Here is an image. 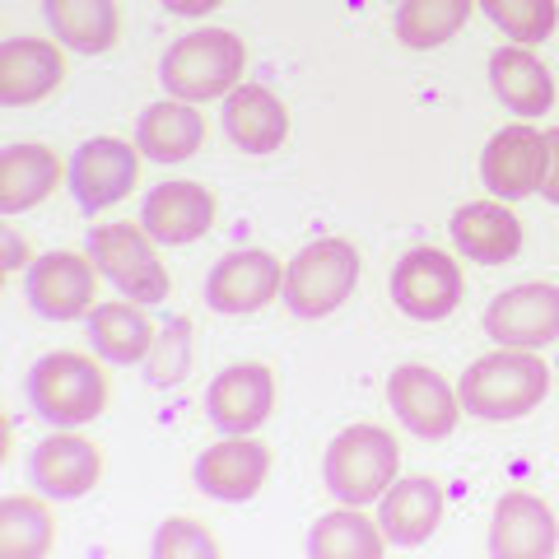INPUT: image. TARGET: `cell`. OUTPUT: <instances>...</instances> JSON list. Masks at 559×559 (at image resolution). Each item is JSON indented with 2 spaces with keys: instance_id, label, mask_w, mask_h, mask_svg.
Masks as SVG:
<instances>
[{
  "instance_id": "cell-11",
  "label": "cell",
  "mask_w": 559,
  "mask_h": 559,
  "mask_svg": "<svg viewBox=\"0 0 559 559\" xmlns=\"http://www.w3.org/2000/svg\"><path fill=\"white\" fill-rule=\"evenodd\" d=\"M546 164H550L546 135L532 131L527 121H518V127H503L499 135H489V145L480 154V178L499 201H522L540 191Z\"/></svg>"
},
{
  "instance_id": "cell-21",
  "label": "cell",
  "mask_w": 559,
  "mask_h": 559,
  "mask_svg": "<svg viewBox=\"0 0 559 559\" xmlns=\"http://www.w3.org/2000/svg\"><path fill=\"white\" fill-rule=\"evenodd\" d=\"M443 518V489L429 476L392 480V489L378 499V527L388 546H425Z\"/></svg>"
},
{
  "instance_id": "cell-14",
  "label": "cell",
  "mask_w": 559,
  "mask_h": 559,
  "mask_svg": "<svg viewBox=\"0 0 559 559\" xmlns=\"http://www.w3.org/2000/svg\"><path fill=\"white\" fill-rule=\"evenodd\" d=\"M197 489L219 503H248L271 476V448L248 439V433H229L224 443L205 448L197 457Z\"/></svg>"
},
{
  "instance_id": "cell-32",
  "label": "cell",
  "mask_w": 559,
  "mask_h": 559,
  "mask_svg": "<svg viewBox=\"0 0 559 559\" xmlns=\"http://www.w3.org/2000/svg\"><path fill=\"white\" fill-rule=\"evenodd\" d=\"M154 559H219V540L201 522L168 518L159 536H154Z\"/></svg>"
},
{
  "instance_id": "cell-20",
  "label": "cell",
  "mask_w": 559,
  "mask_h": 559,
  "mask_svg": "<svg viewBox=\"0 0 559 559\" xmlns=\"http://www.w3.org/2000/svg\"><path fill=\"white\" fill-rule=\"evenodd\" d=\"M452 242L466 261H480V266H503L522 252V224L503 201H471L452 215Z\"/></svg>"
},
{
  "instance_id": "cell-28",
  "label": "cell",
  "mask_w": 559,
  "mask_h": 559,
  "mask_svg": "<svg viewBox=\"0 0 559 559\" xmlns=\"http://www.w3.org/2000/svg\"><path fill=\"white\" fill-rule=\"evenodd\" d=\"M388 550V536H382L378 522H369L359 509H336L318 518V527L308 532V555L312 559H378Z\"/></svg>"
},
{
  "instance_id": "cell-29",
  "label": "cell",
  "mask_w": 559,
  "mask_h": 559,
  "mask_svg": "<svg viewBox=\"0 0 559 559\" xmlns=\"http://www.w3.org/2000/svg\"><path fill=\"white\" fill-rule=\"evenodd\" d=\"M480 0H401L396 10V38L411 51H433L448 38H457Z\"/></svg>"
},
{
  "instance_id": "cell-27",
  "label": "cell",
  "mask_w": 559,
  "mask_h": 559,
  "mask_svg": "<svg viewBox=\"0 0 559 559\" xmlns=\"http://www.w3.org/2000/svg\"><path fill=\"white\" fill-rule=\"evenodd\" d=\"M61 182V164L47 145H5L0 150V210L5 215H20L33 210L38 201H47Z\"/></svg>"
},
{
  "instance_id": "cell-30",
  "label": "cell",
  "mask_w": 559,
  "mask_h": 559,
  "mask_svg": "<svg viewBox=\"0 0 559 559\" xmlns=\"http://www.w3.org/2000/svg\"><path fill=\"white\" fill-rule=\"evenodd\" d=\"M51 513L43 499L10 495L0 503V555L5 559H43L51 550Z\"/></svg>"
},
{
  "instance_id": "cell-8",
  "label": "cell",
  "mask_w": 559,
  "mask_h": 559,
  "mask_svg": "<svg viewBox=\"0 0 559 559\" xmlns=\"http://www.w3.org/2000/svg\"><path fill=\"white\" fill-rule=\"evenodd\" d=\"M28 304L47 322H75L90 318L98 299V266L80 252H47L28 266Z\"/></svg>"
},
{
  "instance_id": "cell-2",
  "label": "cell",
  "mask_w": 559,
  "mask_h": 559,
  "mask_svg": "<svg viewBox=\"0 0 559 559\" xmlns=\"http://www.w3.org/2000/svg\"><path fill=\"white\" fill-rule=\"evenodd\" d=\"M242 70H248V47H242V38H234L229 28H197L164 51L159 80H164L168 98L210 103V98H229L238 90Z\"/></svg>"
},
{
  "instance_id": "cell-9",
  "label": "cell",
  "mask_w": 559,
  "mask_h": 559,
  "mask_svg": "<svg viewBox=\"0 0 559 559\" xmlns=\"http://www.w3.org/2000/svg\"><path fill=\"white\" fill-rule=\"evenodd\" d=\"M485 336L513 349H540L559 341V285H518L503 289L485 308Z\"/></svg>"
},
{
  "instance_id": "cell-10",
  "label": "cell",
  "mask_w": 559,
  "mask_h": 559,
  "mask_svg": "<svg viewBox=\"0 0 559 559\" xmlns=\"http://www.w3.org/2000/svg\"><path fill=\"white\" fill-rule=\"evenodd\" d=\"M275 294H285V275L280 261L261 248H242L215 261L205 275V304L224 312V318H242V312H261Z\"/></svg>"
},
{
  "instance_id": "cell-12",
  "label": "cell",
  "mask_w": 559,
  "mask_h": 559,
  "mask_svg": "<svg viewBox=\"0 0 559 559\" xmlns=\"http://www.w3.org/2000/svg\"><path fill=\"white\" fill-rule=\"evenodd\" d=\"M140 178V150H131L127 140H112V135H94L84 140L70 159V191H75L80 210H98L117 205Z\"/></svg>"
},
{
  "instance_id": "cell-6",
  "label": "cell",
  "mask_w": 559,
  "mask_h": 559,
  "mask_svg": "<svg viewBox=\"0 0 559 559\" xmlns=\"http://www.w3.org/2000/svg\"><path fill=\"white\" fill-rule=\"evenodd\" d=\"M90 257L98 275H108L121 299L135 304H159L168 299V271L145 224H98L90 234Z\"/></svg>"
},
{
  "instance_id": "cell-26",
  "label": "cell",
  "mask_w": 559,
  "mask_h": 559,
  "mask_svg": "<svg viewBox=\"0 0 559 559\" xmlns=\"http://www.w3.org/2000/svg\"><path fill=\"white\" fill-rule=\"evenodd\" d=\"M43 14L57 43L80 57H103L121 33L117 0H43Z\"/></svg>"
},
{
  "instance_id": "cell-18",
  "label": "cell",
  "mask_w": 559,
  "mask_h": 559,
  "mask_svg": "<svg viewBox=\"0 0 559 559\" xmlns=\"http://www.w3.org/2000/svg\"><path fill=\"white\" fill-rule=\"evenodd\" d=\"M140 224H145V234L154 242L182 248V242H197L201 234H210V224H215V197L201 182H164L140 205Z\"/></svg>"
},
{
  "instance_id": "cell-16",
  "label": "cell",
  "mask_w": 559,
  "mask_h": 559,
  "mask_svg": "<svg viewBox=\"0 0 559 559\" xmlns=\"http://www.w3.org/2000/svg\"><path fill=\"white\" fill-rule=\"evenodd\" d=\"M275 406V378L266 364H229L205 392V411L224 433H252Z\"/></svg>"
},
{
  "instance_id": "cell-22",
  "label": "cell",
  "mask_w": 559,
  "mask_h": 559,
  "mask_svg": "<svg viewBox=\"0 0 559 559\" xmlns=\"http://www.w3.org/2000/svg\"><path fill=\"white\" fill-rule=\"evenodd\" d=\"M205 140V117L197 112V103H182V98H164V103H150L140 112V127H135V150L154 164H182L201 150Z\"/></svg>"
},
{
  "instance_id": "cell-34",
  "label": "cell",
  "mask_w": 559,
  "mask_h": 559,
  "mask_svg": "<svg viewBox=\"0 0 559 559\" xmlns=\"http://www.w3.org/2000/svg\"><path fill=\"white\" fill-rule=\"evenodd\" d=\"M168 14H187V20H197V14H210V10H219L224 0H164Z\"/></svg>"
},
{
  "instance_id": "cell-15",
  "label": "cell",
  "mask_w": 559,
  "mask_h": 559,
  "mask_svg": "<svg viewBox=\"0 0 559 559\" xmlns=\"http://www.w3.org/2000/svg\"><path fill=\"white\" fill-rule=\"evenodd\" d=\"M559 546V522L546 499L513 489L495 503L489 522V555L495 559H550Z\"/></svg>"
},
{
  "instance_id": "cell-7",
  "label": "cell",
  "mask_w": 559,
  "mask_h": 559,
  "mask_svg": "<svg viewBox=\"0 0 559 559\" xmlns=\"http://www.w3.org/2000/svg\"><path fill=\"white\" fill-rule=\"evenodd\" d=\"M466 294L462 266L439 248H411L392 266V299L415 322H443Z\"/></svg>"
},
{
  "instance_id": "cell-17",
  "label": "cell",
  "mask_w": 559,
  "mask_h": 559,
  "mask_svg": "<svg viewBox=\"0 0 559 559\" xmlns=\"http://www.w3.org/2000/svg\"><path fill=\"white\" fill-rule=\"evenodd\" d=\"M28 476L47 499H84L103 476V452L80 433L57 429L51 439L33 448Z\"/></svg>"
},
{
  "instance_id": "cell-3",
  "label": "cell",
  "mask_w": 559,
  "mask_h": 559,
  "mask_svg": "<svg viewBox=\"0 0 559 559\" xmlns=\"http://www.w3.org/2000/svg\"><path fill=\"white\" fill-rule=\"evenodd\" d=\"M28 406L47 419L51 429H80L108 406V378L90 355H43L28 369Z\"/></svg>"
},
{
  "instance_id": "cell-23",
  "label": "cell",
  "mask_w": 559,
  "mask_h": 559,
  "mask_svg": "<svg viewBox=\"0 0 559 559\" xmlns=\"http://www.w3.org/2000/svg\"><path fill=\"white\" fill-rule=\"evenodd\" d=\"M224 131L242 154H271L285 145L289 135V112L271 90L261 84H238V90L224 98Z\"/></svg>"
},
{
  "instance_id": "cell-5",
  "label": "cell",
  "mask_w": 559,
  "mask_h": 559,
  "mask_svg": "<svg viewBox=\"0 0 559 559\" xmlns=\"http://www.w3.org/2000/svg\"><path fill=\"white\" fill-rule=\"evenodd\" d=\"M359 285V252L345 238H318L308 242L285 266V304L294 318L318 322L336 312Z\"/></svg>"
},
{
  "instance_id": "cell-24",
  "label": "cell",
  "mask_w": 559,
  "mask_h": 559,
  "mask_svg": "<svg viewBox=\"0 0 559 559\" xmlns=\"http://www.w3.org/2000/svg\"><path fill=\"white\" fill-rule=\"evenodd\" d=\"M489 90H495V98L509 112L540 117V112H550V103H555V75L540 66V57H532L522 43H513L489 57Z\"/></svg>"
},
{
  "instance_id": "cell-25",
  "label": "cell",
  "mask_w": 559,
  "mask_h": 559,
  "mask_svg": "<svg viewBox=\"0 0 559 559\" xmlns=\"http://www.w3.org/2000/svg\"><path fill=\"white\" fill-rule=\"evenodd\" d=\"M154 322L145 318V304L135 299H112V304H94L90 312V345L103 364H140L154 349Z\"/></svg>"
},
{
  "instance_id": "cell-33",
  "label": "cell",
  "mask_w": 559,
  "mask_h": 559,
  "mask_svg": "<svg viewBox=\"0 0 559 559\" xmlns=\"http://www.w3.org/2000/svg\"><path fill=\"white\" fill-rule=\"evenodd\" d=\"M546 150H550V164H546V182H540V197L559 205V127L546 131Z\"/></svg>"
},
{
  "instance_id": "cell-19",
  "label": "cell",
  "mask_w": 559,
  "mask_h": 559,
  "mask_svg": "<svg viewBox=\"0 0 559 559\" xmlns=\"http://www.w3.org/2000/svg\"><path fill=\"white\" fill-rule=\"evenodd\" d=\"M66 66L57 43L47 38H5L0 43V103L5 108H28L61 84Z\"/></svg>"
},
{
  "instance_id": "cell-31",
  "label": "cell",
  "mask_w": 559,
  "mask_h": 559,
  "mask_svg": "<svg viewBox=\"0 0 559 559\" xmlns=\"http://www.w3.org/2000/svg\"><path fill=\"white\" fill-rule=\"evenodd\" d=\"M480 10L489 14V24H495L503 38H513L522 47L546 43L559 24L555 0H480Z\"/></svg>"
},
{
  "instance_id": "cell-1",
  "label": "cell",
  "mask_w": 559,
  "mask_h": 559,
  "mask_svg": "<svg viewBox=\"0 0 559 559\" xmlns=\"http://www.w3.org/2000/svg\"><path fill=\"white\" fill-rule=\"evenodd\" d=\"M550 392V369L532 349L499 345L495 355L476 359L457 382L462 411L476 419H522Z\"/></svg>"
},
{
  "instance_id": "cell-4",
  "label": "cell",
  "mask_w": 559,
  "mask_h": 559,
  "mask_svg": "<svg viewBox=\"0 0 559 559\" xmlns=\"http://www.w3.org/2000/svg\"><path fill=\"white\" fill-rule=\"evenodd\" d=\"M401 466L396 439L378 425H349L331 439L326 457H322V480L349 509H364V503H378L392 489Z\"/></svg>"
},
{
  "instance_id": "cell-13",
  "label": "cell",
  "mask_w": 559,
  "mask_h": 559,
  "mask_svg": "<svg viewBox=\"0 0 559 559\" xmlns=\"http://www.w3.org/2000/svg\"><path fill=\"white\" fill-rule=\"evenodd\" d=\"M388 401L401 425L419 433V439H448L462 415V396L425 364H401L388 378Z\"/></svg>"
}]
</instances>
